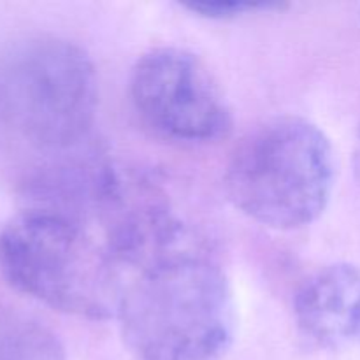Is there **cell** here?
I'll list each match as a JSON object with an SVG mask.
<instances>
[{
	"label": "cell",
	"instance_id": "cell-5",
	"mask_svg": "<svg viewBox=\"0 0 360 360\" xmlns=\"http://www.w3.org/2000/svg\"><path fill=\"white\" fill-rule=\"evenodd\" d=\"M129 91L143 122L172 141L211 143L231 130V108L217 77L188 49L160 46L143 53Z\"/></svg>",
	"mask_w": 360,
	"mask_h": 360
},
{
	"label": "cell",
	"instance_id": "cell-6",
	"mask_svg": "<svg viewBox=\"0 0 360 360\" xmlns=\"http://www.w3.org/2000/svg\"><path fill=\"white\" fill-rule=\"evenodd\" d=\"M297 329L327 350L360 345V267L333 264L309 274L294 297Z\"/></svg>",
	"mask_w": 360,
	"mask_h": 360
},
{
	"label": "cell",
	"instance_id": "cell-3",
	"mask_svg": "<svg viewBox=\"0 0 360 360\" xmlns=\"http://www.w3.org/2000/svg\"><path fill=\"white\" fill-rule=\"evenodd\" d=\"M336 183L333 144L301 116H276L246 134L225 169L231 202L264 227L295 231L326 211Z\"/></svg>",
	"mask_w": 360,
	"mask_h": 360
},
{
	"label": "cell",
	"instance_id": "cell-2",
	"mask_svg": "<svg viewBox=\"0 0 360 360\" xmlns=\"http://www.w3.org/2000/svg\"><path fill=\"white\" fill-rule=\"evenodd\" d=\"M0 271L11 287L56 311L115 319L123 269L79 217L32 207L0 231Z\"/></svg>",
	"mask_w": 360,
	"mask_h": 360
},
{
	"label": "cell",
	"instance_id": "cell-8",
	"mask_svg": "<svg viewBox=\"0 0 360 360\" xmlns=\"http://www.w3.org/2000/svg\"><path fill=\"white\" fill-rule=\"evenodd\" d=\"M192 13L213 20H229L243 14L259 13V11L281 9V4L276 2H245V0H193L185 4Z\"/></svg>",
	"mask_w": 360,
	"mask_h": 360
},
{
	"label": "cell",
	"instance_id": "cell-7",
	"mask_svg": "<svg viewBox=\"0 0 360 360\" xmlns=\"http://www.w3.org/2000/svg\"><path fill=\"white\" fill-rule=\"evenodd\" d=\"M0 360H67L58 338L34 320L0 326Z\"/></svg>",
	"mask_w": 360,
	"mask_h": 360
},
{
	"label": "cell",
	"instance_id": "cell-4",
	"mask_svg": "<svg viewBox=\"0 0 360 360\" xmlns=\"http://www.w3.org/2000/svg\"><path fill=\"white\" fill-rule=\"evenodd\" d=\"M0 90L13 125L39 148L76 146L94 125L95 67L74 42L42 37L25 44L7 62Z\"/></svg>",
	"mask_w": 360,
	"mask_h": 360
},
{
	"label": "cell",
	"instance_id": "cell-1",
	"mask_svg": "<svg viewBox=\"0 0 360 360\" xmlns=\"http://www.w3.org/2000/svg\"><path fill=\"white\" fill-rule=\"evenodd\" d=\"M115 319L136 360H218L234 340V295L221 267L190 245L136 271Z\"/></svg>",
	"mask_w": 360,
	"mask_h": 360
}]
</instances>
